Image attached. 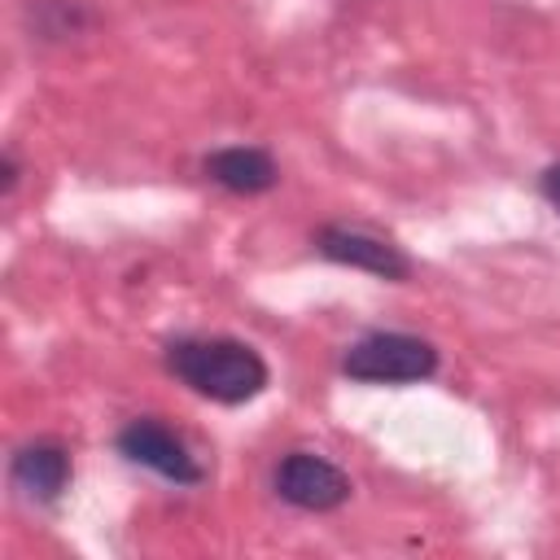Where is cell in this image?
<instances>
[{
  "mask_svg": "<svg viewBox=\"0 0 560 560\" xmlns=\"http://www.w3.org/2000/svg\"><path fill=\"white\" fill-rule=\"evenodd\" d=\"M118 451L131 459V464H140V468H149V472H158V477H166V481H175V486H197L201 481V464L188 455V446L166 429V424H158V420H131L122 433H118Z\"/></svg>",
  "mask_w": 560,
  "mask_h": 560,
  "instance_id": "4",
  "label": "cell"
},
{
  "mask_svg": "<svg viewBox=\"0 0 560 560\" xmlns=\"http://www.w3.org/2000/svg\"><path fill=\"white\" fill-rule=\"evenodd\" d=\"M166 368L188 389H197L201 398L223 402V407L249 402L267 385L262 354L236 337H179L166 350Z\"/></svg>",
  "mask_w": 560,
  "mask_h": 560,
  "instance_id": "1",
  "label": "cell"
},
{
  "mask_svg": "<svg viewBox=\"0 0 560 560\" xmlns=\"http://www.w3.org/2000/svg\"><path fill=\"white\" fill-rule=\"evenodd\" d=\"M341 372L368 385H407L438 372V350L411 332H372L346 350Z\"/></svg>",
  "mask_w": 560,
  "mask_h": 560,
  "instance_id": "2",
  "label": "cell"
},
{
  "mask_svg": "<svg viewBox=\"0 0 560 560\" xmlns=\"http://www.w3.org/2000/svg\"><path fill=\"white\" fill-rule=\"evenodd\" d=\"M276 490L284 503H293L302 512H332L350 499V477L311 451H293L276 468Z\"/></svg>",
  "mask_w": 560,
  "mask_h": 560,
  "instance_id": "3",
  "label": "cell"
},
{
  "mask_svg": "<svg viewBox=\"0 0 560 560\" xmlns=\"http://www.w3.org/2000/svg\"><path fill=\"white\" fill-rule=\"evenodd\" d=\"M542 197H547V201H551V206L560 210V162L542 171Z\"/></svg>",
  "mask_w": 560,
  "mask_h": 560,
  "instance_id": "8",
  "label": "cell"
},
{
  "mask_svg": "<svg viewBox=\"0 0 560 560\" xmlns=\"http://www.w3.org/2000/svg\"><path fill=\"white\" fill-rule=\"evenodd\" d=\"M206 175L214 184H223L228 192H267L276 184V162L267 149H254V144H228V149H214L206 158Z\"/></svg>",
  "mask_w": 560,
  "mask_h": 560,
  "instance_id": "6",
  "label": "cell"
},
{
  "mask_svg": "<svg viewBox=\"0 0 560 560\" xmlns=\"http://www.w3.org/2000/svg\"><path fill=\"white\" fill-rule=\"evenodd\" d=\"M13 481L31 494V499H57L70 481V455L57 442H31L13 455Z\"/></svg>",
  "mask_w": 560,
  "mask_h": 560,
  "instance_id": "7",
  "label": "cell"
},
{
  "mask_svg": "<svg viewBox=\"0 0 560 560\" xmlns=\"http://www.w3.org/2000/svg\"><path fill=\"white\" fill-rule=\"evenodd\" d=\"M315 245H319L324 258H332V262H341V267L372 271V276H381V280H407V271H411V262H407L389 241L368 236V232H359V228H324V232L315 236Z\"/></svg>",
  "mask_w": 560,
  "mask_h": 560,
  "instance_id": "5",
  "label": "cell"
}]
</instances>
